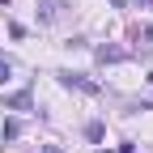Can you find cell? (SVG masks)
I'll return each mask as SVG.
<instances>
[{
	"mask_svg": "<svg viewBox=\"0 0 153 153\" xmlns=\"http://www.w3.org/2000/svg\"><path fill=\"white\" fill-rule=\"evenodd\" d=\"M64 85H76V89H85V94H94V89H98V85H94V81H85V76H64Z\"/></svg>",
	"mask_w": 153,
	"mask_h": 153,
	"instance_id": "cell-1",
	"label": "cell"
},
{
	"mask_svg": "<svg viewBox=\"0 0 153 153\" xmlns=\"http://www.w3.org/2000/svg\"><path fill=\"white\" fill-rule=\"evenodd\" d=\"M9 106H17V111H26V106H30V94H13V98H9Z\"/></svg>",
	"mask_w": 153,
	"mask_h": 153,
	"instance_id": "cell-2",
	"label": "cell"
},
{
	"mask_svg": "<svg viewBox=\"0 0 153 153\" xmlns=\"http://www.w3.org/2000/svg\"><path fill=\"white\" fill-rule=\"evenodd\" d=\"M43 153H64V149H60V145H47V149H43Z\"/></svg>",
	"mask_w": 153,
	"mask_h": 153,
	"instance_id": "cell-4",
	"label": "cell"
},
{
	"mask_svg": "<svg viewBox=\"0 0 153 153\" xmlns=\"http://www.w3.org/2000/svg\"><path fill=\"white\" fill-rule=\"evenodd\" d=\"M9 76H13V68H9V60H0V85L9 81Z\"/></svg>",
	"mask_w": 153,
	"mask_h": 153,
	"instance_id": "cell-3",
	"label": "cell"
}]
</instances>
